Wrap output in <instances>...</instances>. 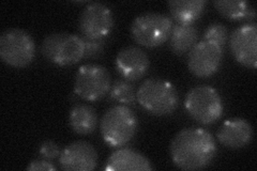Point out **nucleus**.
Here are the masks:
<instances>
[{
	"label": "nucleus",
	"instance_id": "3",
	"mask_svg": "<svg viewBox=\"0 0 257 171\" xmlns=\"http://www.w3.org/2000/svg\"><path fill=\"white\" fill-rule=\"evenodd\" d=\"M138 118L126 105H116L107 109L100 122L103 140L112 148L130 142L138 131Z\"/></svg>",
	"mask_w": 257,
	"mask_h": 171
},
{
	"label": "nucleus",
	"instance_id": "10",
	"mask_svg": "<svg viewBox=\"0 0 257 171\" xmlns=\"http://www.w3.org/2000/svg\"><path fill=\"white\" fill-rule=\"evenodd\" d=\"M222 60L223 47L203 40L189 52L188 68L194 76L208 78L219 71Z\"/></svg>",
	"mask_w": 257,
	"mask_h": 171
},
{
	"label": "nucleus",
	"instance_id": "15",
	"mask_svg": "<svg viewBox=\"0 0 257 171\" xmlns=\"http://www.w3.org/2000/svg\"><path fill=\"white\" fill-rule=\"evenodd\" d=\"M104 169L106 171H150L154 167L141 152L130 148H120L108 156Z\"/></svg>",
	"mask_w": 257,
	"mask_h": 171
},
{
	"label": "nucleus",
	"instance_id": "19",
	"mask_svg": "<svg viewBox=\"0 0 257 171\" xmlns=\"http://www.w3.org/2000/svg\"><path fill=\"white\" fill-rule=\"evenodd\" d=\"M213 6L223 18L230 21H252L256 16L252 5L243 0H218Z\"/></svg>",
	"mask_w": 257,
	"mask_h": 171
},
{
	"label": "nucleus",
	"instance_id": "24",
	"mask_svg": "<svg viewBox=\"0 0 257 171\" xmlns=\"http://www.w3.org/2000/svg\"><path fill=\"white\" fill-rule=\"evenodd\" d=\"M26 170L27 171H37V170L56 171V170H57V168H56L48 159L41 158V159L32 160L30 164L26 167Z\"/></svg>",
	"mask_w": 257,
	"mask_h": 171
},
{
	"label": "nucleus",
	"instance_id": "7",
	"mask_svg": "<svg viewBox=\"0 0 257 171\" xmlns=\"http://www.w3.org/2000/svg\"><path fill=\"white\" fill-rule=\"evenodd\" d=\"M36 56L35 40L27 31L9 28L0 36V58L12 68L23 69L34 61Z\"/></svg>",
	"mask_w": 257,
	"mask_h": 171
},
{
	"label": "nucleus",
	"instance_id": "9",
	"mask_svg": "<svg viewBox=\"0 0 257 171\" xmlns=\"http://www.w3.org/2000/svg\"><path fill=\"white\" fill-rule=\"evenodd\" d=\"M115 24L110 8L101 3L87 5L79 16L78 26L85 39L103 40L109 35Z\"/></svg>",
	"mask_w": 257,
	"mask_h": 171
},
{
	"label": "nucleus",
	"instance_id": "22",
	"mask_svg": "<svg viewBox=\"0 0 257 171\" xmlns=\"http://www.w3.org/2000/svg\"><path fill=\"white\" fill-rule=\"evenodd\" d=\"M84 39L85 42V57L86 58H96L100 56L104 50V40H91Z\"/></svg>",
	"mask_w": 257,
	"mask_h": 171
},
{
	"label": "nucleus",
	"instance_id": "12",
	"mask_svg": "<svg viewBox=\"0 0 257 171\" xmlns=\"http://www.w3.org/2000/svg\"><path fill=\"white\" fill-rule=\"evenodd\" d=\"M98 152L85 140L68 144L59 155L60 168L66 171H91L98 166Z\"/></svg>",
	"mask_w": 257,
	"mask_h": 171
},
{
	"label": "nucleus",
	"instance_id": "8",
	"mask_svg": "<svg viewBox=\"0 0 257 171\" xmlns=\"http://www.w3.org/2000/svg\"><path fill=\"white\" fill-rule=\"evenodd\" d=\"M110 87L109 72L101 64H84L76 72L74 93L87 102L100 101L109 92Z\"/></svg>",
	"mask_w": 257,
	"mask_h": 171
},
{
	"label": "nucleus",
	"instance_id": "4",
	"mask_svg": "<svg viewBox=\"0 0 257 171\" xmlns=\"http://www.w3.org/2000/svg\"><path fill=\"white\" fill-rule=\"evenodd\" d=\"M173 26V20L167 14L146 12L133 20L130 32L139 45L155 48L164 44L170 39Z\"/></svg>",
	"mask_w": 257,
	"mask_h": 171
},
{
	"label": "nucleus",
	"instance_id": "16",
	"mask_svg": "<svg viewBox=\"0 0 257 171\" xmlns=\"http://www.w3.org/2000/svg\"><path fill=\"white\" fill-rule=\"evenodd\" d=\"M69 124L74 133L89 135L95 131L98 125V115L90 105L77 104L70 110Z\"/></svg>",
	"mask_w": 257,
	"mask_h": 171
},
{
	"label": "nucleus",
	"instance_id": "6",
	"mask_svg": "<svg viewBox=\"0 0 257 171\" xmlns=\"http://www.w3.org/2000/svg\"><path fill=\"white\" fill-rule=\"evenodd\" d=\"M184 107L192 119L204 125L215 123L223 116V101L216 89L196 86L187 93Z\"/></svg>",
	"mask_w": 257,
	"mask_h": 171
},
{
	"label": "nucleus",
	"instance_id": "23",
	"mask_svg": "<svg viewBox=\"0 0 257 171\" xmlns=\"http://www.w3.org/2000/svg\"><path fill=\"white\" fill-rule=\"evenodd\" d=\"M40 155L45 159H55L60 155V148L59 145L53 140H46L41 145H40Z\"/></svg>",
	"mask_w": 257,
	"mask_h": 171
},
{
	"label": "nucleus",
	"instance_id": "2",
	"mask_svg": "<svg viewBox=\"0 0 257 171\" xmlns=\"http://www.w3.org/2000/svg\"><path fill=\"white\" fill-rule=\"evenodd\" d=\"M136 100L143 109L154 116L162 117L173 113L179 105V94L170 81L149 78L136 92Z\"/></svg>",
	"mask_w": 257,
	"mask_h": 171
},
{
	"label": "nucleus",
	"instance_id": "21",
	"mask_svg": "<svg viewBox=\"0 0 257 171\" xmlns=\"http://www.w3.org/2000/svg\"><path fill=\"white\" fill-rule=\"evenodd\" d=\"M208 42H212L224 47L228 41V29L222 23L215 22L210 24L204 32V39Z\"/></svg>",
	"mask_w": 257,
	"mask_h": 171
},
{
	"label": "nucleus",
	"instance_id": "11",
	"mask_svg": "<svg viewBox=\"0 0 257 171\" xmlns=\"http://www.w3.org/2000/svg\"><path fill=\"white\" fill-rule=\"evenodd\" d=\"M229 48L238 63L245 68L256 69L257 25L247 23L236 28L229 38Z\"/></svg>",
	"mask_w": 257,
	"mask_h": 171
},
{
	"label": "nucleus",
	"instance_id": "1",
	"mask_svg": "<svg viewBox=\"0 0 257 171\" xmlns=\"http://www.w3.org/2000/svg\"><path fill=\"white\" fill-rule=\"evenodd\" d=\"M172 160L181 170H202L211 164L218 146L213 135L202 127L183 128L170 145Z\"/></svg>",
	"mask_w": 257,
	"mask_h": 171
},
{
	"label": "nucleus",
	"instance_id": "13",
	"mask_svg": "<svg viewBox=\"0 0 257 171\" xmlns=\"http://www.w3.org/2000/svg\"><path fill=\"white\" fill-rule=\"evenodd\" d=\"M115 64L120 76L128 81H136L147 74L150 60L147 53L141 47L128 45L119 51Z\"/></svg>",
	"mask_w": 257,
	"mask_h": 171
},
{
	"label": "nucleus",
	"instance_id": "14",
	"mask_svg": "<svg viewBox=\"0 0 257 171\" xmlns=\"http://www.w3.org/2000/svg\"><path fill=\"white\" fill-rule=\"evenodd\" d=\"M254 131L250 122L243 118H231L224 122L216 133L221 144L229 149H242L253 139Z\"/></svg>",
	"mask_w": 257,
	"mask_h": 171
},
{
	"label": "nucleus",
	"instance_id": "17",
	"mask_svg": "<svg viewBox=\"0 0 257 171\" xmlns=\"http://www.w3.org/2000/svg\"><path fill=\"white\" fill-rule=\"evenodd\" d=\"M207 3L205 0H173L168 2L172 18L178 24H193L203 15Z\"/></svg>",
	"mask_w": 257,
	"mask_h": 171
},
{
	"label": "nucleus",
	"instance_id": "18",
	"mask_svg": "<svg viewBox=\"0 0 257 171\" xmlns=\"http://www.w3.org/2000/svg\"><path fill=\"white\" fill-rule=\"evenodd\" d=\"M197 39L198 30L193 24H177L172 29L170 46L174 54L182 56L196 45Z\"/></svg>",
	"mask_w": 257,
	"mask_h": 171
},
{
	"label": "nucleus",
	"instance_id": "20",
	"mask_svg": "<svg viewBox=\"0 0 257 171\" xmlns=\"http://www.w3.org/2000/svg\"><path fill=\"white\" fill-rule=\"evenodd\" d=\"M136 89L134 85L126 79H118L111 85L109 97L121 105H133L136 101Z\"/></svg>",
	"mask_w": 257,
	"mask_h": 171
},
{
	"label": "nucleus",
	"instance_id": "5",
	"mask_svg": "<svg viewBox=\"0 0 257 171\" xmlns=\"http://www.w3.org/2000/svg\"><path fill=\"white\" fill-rule=\"evenodd\" d=\"M41 53L45 59L57 66H73L85 57V42L74 34L54 32L43 40Z\"/></svg>",
	"mask_w": 257,
	"mask_h": 171
}]
</instances>
